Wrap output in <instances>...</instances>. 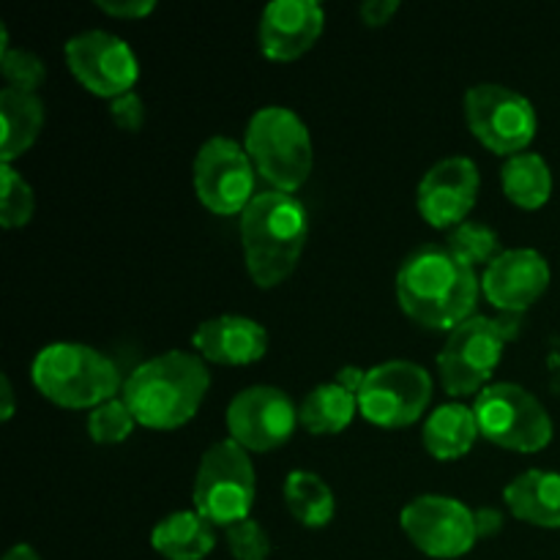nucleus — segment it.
<instances>
[{
	"instance_id": "obj_1",
	"label": "nucleus",
	"mask_w": 560,
	"mask_h": 560,
	"mask_svg": "<svg viewBox=\"0 0 560 560\" xmlns=\"http://www.w3.org/2000/svg\"><path fill=\"white\" fill-rule=\"evenodd\" d=\"M481 279L476 268L446 249L427 244L410 252L397 271V299L410 320L432 331H454L476 315Z\"/></svg>"
},
{
	"instance_id": "obj_2",
	"label": "nucleus",
	"mask_w": 560,
	"mask_h": 560,
	"mask_svg": "<svg viewBox=\"0 0 560 560\" xmlns=\"http://www.w3.org/2000/svg\"><path fill=\"white\" fill-rule=\"evenodd\" d=\"M211 386L206 361L189 350H167L142 361L124 381V399L137 424L175 430L191 421Z\"/></svg>"
},
{
	"instance_id": "obj_3",
	"label": "nucleus",
	"mask_w": 560,
	"mask_h": 560,
	"mask_svg": "<svg viewBox=\"0 0 560 560\" xmlns=\"http://www.w3.org/2000/svg\"><path fill=\"white\" fill-rule=\"evenodd\" d=\"M310 238V217L288 191H257L241 213V246L249 277L260 288H277L299 266Z\"/></svg>"
},
{
	"instance_id": "obj_4",
	"label": "nucleus",
	"mask_w": 560,
	"mask_h": 560,
	"mask_svg": "<svg viewBox=\"0 0 560 560\" xmlns=\"http://www.w3.org/2000/svg\"><path fill=\"white\" fill-rule=\"evenodd\" d=\"M33 386L63 408H96L124 392V381L109 355L91 345L52 342L42 348L31 366Z\"/></svg>"
},
{
	"instance_id": "obj_5",
	"label": "nucleus",
	"mask_w": 560,
	"mask_h": 560,
	"mask_svg": "<svg viewBox=\"0 0 560 560\" xmlns=\"http://www.w3.org/2000/svg\"><path fill=\"white\" fill-rule=\"evenodd\" d=\"M246 153L257 173L277 191H299L306 184L315 162L310 126L295 109L282 104L260 107L246 126Z\"/></svg>"
},
{
	"instance_id": "obj_6",
	"label": "nucleus",
	"mask_w": 560,
	"mask_h": 560,
	"mask_svg": "<svg viewBox=\"0 0 560 560\" xmlns=\"http://www.w3.org/2000/svg\"><path fill=\"white\" fill-rule=\"evenodd\" d=\"M255 495V465H252L246 448H241L230 438L213 443L202 454L195 487H191L195 512L202 514L211 525L230 528V525L249 517Z\"/></svg>"
},
{
	"instance_id": "obj_7",
	"label": "nucleus",
	"mask_w": 560,
	"mask_h": 560,
	"mask_svg": "<svg viewBox=\"0 0 560 560\" xmlns=\"http://www.w3.org/2000/svg\"><path fill=\"white\" fill-rule=\"evenodd\" d=\"M474 413L481 438L509 452L534 454L550 446L552 419L545 405L517 383H492L476 394Z\"/></svg>"
},
{
	"instance_id": "obj_8",
	"label": "nucleus",
	"mask_w": 560,
	"mask_h": 560,
	"mask_svg": "<svg viewBox=\"0 0 560 560\" xmlns=\"http://www.w3.org/2000/svg\"><path fill=\"white\" fill-rule=\"evenodd\" d=\"M509 326L495 317L474 315L448 331L446 345L438 353L441 386L452 397H476L485 392L506 348Z\"/></svg>"
},
{
	"instance_id": "obj_9",
	"label": "nucleus",
	"mask_w": 560,
	"mask_h": 560,
	"mask_svg": "<svg viewBox=\"0 0 560 560\" xmlns=\"http://www.w3.org/2000/svg\"><path fill=\"white\" fill-rule=\"evenodd\" d=\"M465 120L481 145L492 153H523L536 137V109L530 98L498 82H481L465 93Z\"/></svg>"
},
{
	"instance_id": "obj_10",
	"label": "nucleus",
	"mask_w": 560,
	"mask_h": 560,
	"mask_svg": "<svg viewBox=\"0 0 560 560\" xmlns=\"http://www.w3.org/2000/svg\"><path fill=\"white\" fill-rule=\"evenodd\" d=\"M432 399L430 372L413 361H383L366 370L359 410L366 421L386 430L410 427L424 416Z\"/></svg>"
},
{
	"instance_id": "obj_11",
	"label": "nucleus",
	"mask_w": 560,
	"mask_h": 560,
	"mask_svg": "<svg viewBox=\"0 0 560 560\" xmlns=\"http://www.w3.org/2000/svg\"><path fill=\"white\" fill-rule=\"evenodd\" d=\"M255 164L241 142L217 135L202 142L191 164V180L202 206L222 217L244 213L255 200Z\"/></svg>"
},
{
	"instance_id": "obj_12",
	"label": "nucleus",
	"mask_w": 560,
	"mask_h": 560,
	"mask_svg": "<svg viewBox=\"0 0 560 560\" xmlns=\"http://www.w3.org/2000/svg\"><path fill=\"white\" fill-rule=\"evenodd\" d=\"M402 530L413 541L416 550L430 558H459L476 545V512L457 498L419 495L405 503L399 514Z\"/></svg>"
},
{
	"instance_id": "obj_13",
	"label": "nucleus",
	"mask_w": 560,
	"mask_h": 560,
	"mask_svg": "<svg viewBox=\"0 0 560 560\" xmlns=\"http://www.w3.org/2000/svg\"><path fill=\"white\" fill-rule=\"evenodd\" d=\"M71 74L91 93L104 98L135 91L140 63L129 44L115 33L93 27L71 36L63 47Z\"/></svg>"
},
{
	"instance_id": "obj_14",
	"label": "nucleus",
	"mask_w": 560,
	"mask_h": 560,
	"mask_svg": "<svg viewBox=\"0 0 560 560\" xmlns=\"http://www.w3.org/2000/svg\"><path fill=\"white\" fill-rule=\"evenodd\" d=\"M299 408L277 386H249L228 405L230 441L246 452H271L293 438Z\"/></svg>"
},
{
	"instance_id": "obj_15",
	"label": "nucleus",
	"mask_w": 560,
	"mask_h": 560,
	"mask_svg": "<svg viewBox=\"0 0 560 560\" xmlns=\"http://www.w3.org/2000/svg\"><path fill=\"white\" fill-rule=\"evenodd\" d=\"M481 175L474 159L468 156H446L432 164L419 184L421 217L432 228H457L465 222L470 208L479 197Z\"/></svg>"
},
{
	"instance_id": "obj_16",
	"label": "nucleus",
	"mask_w": 560,
	"mask_h": 560,
	"mask_svg": "<svg viewBox=\"0 0 560 560\" xmlns=\"http://www.w3.org/2000/svg\"><path fill=\"white\" fill-rule=\"evenodd\" d=\"M550 288V262L536 249H503L481 273V293L503 315H520Z\"/></svg>"
},
{
	"instance_id": "obj_17",
	"label": "nucleus",
	"mask_w": 560,
	"mask_h": 560,
	"mask_svg": "<svg viewBox=\"0 0 560 560\" xmlns=\"http://www.w3.org/2000/svg\"><path fill=\"white\" fill-rule=\"evenodd\" d=\"M323 25L326 11L317 0H273L260 14L257 42L266 58L288 63L315 47Z\"/></svg>"
},
{
	"instance_id": "obj_18",
	"label": "nucleus",
	"mask_w": 560,
	"mask_h": 560,
	"mask_svg": "<svg viewBox=\"0 0 560 560\" xmlns=\"http://www.w3.org/2000/svg\"><path fill=\"white\" fill-rule=\"evenodd\" d=\"M197 355L213 364H255L268 350V331L244 315H219L202 320L191 334Z\"/></svg>"
},
{
	"instance_id": "obj_19",
	"label": "nucleus",
	"mask_w": 560,
	"mask_h": 560,
	"mask_svg": "<svg viewBox=\"0 0 560 560\" xmlns=\"http://www.w3.org/2000/svg\"><path fill=\"white\" fill-rule=\"evenodd\" d=\"M509 512L536 528H560V474L525 470L503 490Z\"/></svg>"
},
{
	"instance_id": "obj_20",
	"label": "nucleus",
	"mask_w": 560,
	"mask_h": 560,
	"mask_svg": "<svg viewBox=\"0 0 560 560\" xmlns=\"http://www.w3.org/2000/svg\"><path fill=\"white\" fill-rule=\"evenodd\" d=\"M0 164H11L38 140L44 126V102L38 93L16 91L5 85L0 91Z\"/></svg>"
},
{
	"instance_id": "obj_21",
	"label": "nucleus",
	"mask_w": 560,
	"mask_h": 560,
	"mask_svg": "<svg viewBox=\"0 0 560 560\" xmlns=\"http://www.w3.org/2000/svg\"><path fill=\"white\" fill-rule=\"evenodd\" d=\"M151 547L167 560H202L217 547V525L197 512H175L151 530Z\"/></svg>"
},
{
	"instance_id": "obj_22",
	"label": "nucleus",
	"mask_w": 560,
	"mask_h": 560,
	"mask_svg": "<svg viewBox=\"0 0 560 560\" xmlns=\"http://www.w3.org/2000/svg\"><path fill=\"white\" fill-rule=\"evenodd\" d=\"M479 421H476L474 408L459 402H446L430 413L424 421V446L435 459H459L474 448L476 438H479Z\"/></svg>"
},
{
	"instance_id": "obj_23",
	"label": "nucleus",
	"mask_w": 560,
	"mask_h": 560,
	"mask_svg": "<svg viewBox=\"0 0 560 560\" xmlns=\"http://www.w3.org/2000/svg\"><path fill=\"white\" fill-rule=\"evenodd\" d=\"M501 186L514 206L534 211L552 195V170L539 153H514L501 167Z\"/></svg>"
},
{
	"instance_id": "obj_24",
	"label": "nucleus",
	"mask_w": 560,
	"mask_h": 560,
	"mask_svg": "<svg viewBox=\"0 0 560 560\" xmlns=\"http://www.w3.org/2000/svg\"><path fill=\"white\" fill-rule=\"evenodd\" d=\"M355 410H359V397L334 381L306 394L299 408V421L312 435H337L353 421Z\"/></svg>"
},
{
	"instance_id": "obj_25",
	"label": "nucleus",
	"mask_w": 560,
	"mask_h": 560,
	"mask_svg": "<svg viewBox=\"0 0 560 560\" xmlns=\"http://www.w3.org/2000/svg\"><path fill=\"white\" fill-rule=\"evenodd\" d=\"M284 503L306 528H326L337 512L331 487L312 470H290L284 479Z\"/></svg>"
},
{
	"instance_id": "obj_26",
	"label": "nucleus",
	"mask_w": 560,
	"mask_h": 560,
	"mask_svg": "<svg viewBox=\"0 0 560 560\" xmlns=\"http://www.w3.org/2000/svg\"><path fill=\"white\" fill-rule=\"evenodd\" d=\"M446 249L452 252L457 260H463L465 266H490L501 252H498V233L485 222H470L465 219L463 224L452 228L446 238Z\"/></svg>"
},
{
	"instance_id": "obj_27",
	"label": "nucleus",
	"mask_w": 560,
	"mask_h": 560,
	"mask_svg": "<svg viewBox=\"0 0 560 560\" xmlns=\"http://www.w3.org/2000/svg\"><path fill=\"white\" fill-rule=\"evenodd\" d=\"M36 211L31 184L11 164H0V222L3 228H25Z\"/></svg>"
},
{
	"instance_id": "obj_28",
	"label": "nucleus",
	"mask_w": 560,
	"mask_h": 560,
	"mask_svg": "<svg viewBox=\"0 0 560 560\" xmlns=\"http://www.w3.org/2000/svg\"><path fill=\"white\" fill-rule=\"evenodd\" d=\"M135 424L137 419L124 397H115L96 405L91 410V416H88V432H91L93 441L104 443V446H109V443H124L135 432Z\"/></svg>"
},
{
	"instance_id": "obj_29",
	"label": "nucleus",
	"mask_w": 560,
	"mask_h": 560,
	"mask_svg": "<svg viewBox=\"0 0 560 560\" xmlns=\"http://www.w3.org/2000/svg\"><path fill=\"white\" fill-rule=\"evenodd\" d=\"M0 71H3L9 88L36 93L47 77V66L36 52L22 47H9L0 52Z\"/></svg>"
},
{
	"instance_id": "obj_30",
	"label": "nucleus",
	"mask_w": 560,
	"mask_h": 560,
	"mask_svg": "<svg viewBox=\"0 0 560 560\" xmlns=\"http://www.w3.org/2000/svg\"><path fill=\"white\" fill-rule=\"evenodd\" d=\"M224 536H228V547L235 560H268L271 556V539L257 520H241V523L224 528Z\"/></svg>"
},
{
	"instance_id": "obj_31",
	"label": "nucleus",
	"mask_w": 560,
	"mask_h": 560,
	"mask_svg": "<svg viewBox=\"0 0 560 560\" xmlns=\"http://www.w3.org/2000/svg\"><path fill=\"white\" fill-rule=\"evenodd\" d=\"M109 115H113L118 129L140 131L142 124H145V104H142L140 93L129 91L124 96L109 98Z\"/></svg>"
},
{
	"instance_id": "obj_32",
	"label": "nucleus",
	"mask_w": 560,
	"mask_h": 560,
	"mask_svg": "<svg viewBox=\"0 0 560 560\" xmlns=\"http://www.w3.org/2000/svg\"><path fill=\"white\" fill-rule=\"evenodd\" d=\"M96 5L104 14L118 16V20H140L156 9L153 0H96Z\"/></svg>"
},
{
	"instance_id": "obj_33",
	"label": "nucleus",
	"mask_w": 560,
	"mask_h": 560,
	"mask_svg": "<svg viewBox=\"0 0 560 560\" xmlns=\"http://www.w3.org/2000/svg\"><path fill=\"white\" fill-rule=\"evenodd\" d=\"M361 20L370 27H383L392 22V16L399 11V0H364L361 3Z\"/></svg>"
},
{
	"instance_id": "obj_34",
	"label": "nucleus",
	"mask_w": 560,
	"mask_h": 560,
	"mask_svg": "<svg viewBox=\"0 0 560 560\" xmlns=\"http://www.w3.org/2000/svg\"><path fill=\"white\" fill-rule=\"evenodd\" d=\"M364 377H366V370H359V366H342L337 375V383L342 388H348L350 394H355V397H359L361 386H364Z\"/></svg>"
},
{
	"instance_id": "obj_35",
	"label": "nucleus",
	"mask_w": 560,
	"mask_h": 560,
	"mask_svg": "<svg viewBox=\"0 0 560 560\" xmlns=\"http://www.w3.org/2000/svg\"><path fill=\"white\" fill-rule=\"evenodd\" d=\"M501 525H503V517L495 512V509H481V512H476V528H479V536L498 534Z\"/></svg>"
},
{
	"instance_id": "obj_36",
	"label": "nucleus",
	"mask_w": 560,
	"mask_h": 560,
	"mask_svg": "<svg viewBox=\"0 0 560 560\" xmlns=\"http://www.w3.org/2000/svg\"><path fill=\"white\" fill-rule=\"evenodd\" d=\"M0 399H3V405H0V419L9 421L11 416H14V408H16L14 386H11L9 375H0Z\"/></svg>"
},
{
	"instance_id": "obj_37",
	"label": "nucleus",
	"mask_w": 560,
	"mask_h": 560,
	"mask_svg": "<svg viewBox=\"0 0 560 560\" xmlns=\"http://www.w3.org/2000/svg\"><path fill=\"white\" fill-rule=\"evenodd\" d=\"M3 560H42L31 545H14L9 552H5Z\"/></svg>"
}]
</instances>
